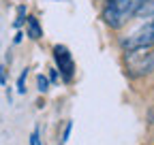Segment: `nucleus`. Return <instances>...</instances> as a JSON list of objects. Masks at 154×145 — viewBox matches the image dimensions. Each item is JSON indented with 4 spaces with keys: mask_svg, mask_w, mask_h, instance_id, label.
<instances>
[{
    "mask_svg": "<svg viewBox=\"0 0 154 145\" xmlns=\"http://www.w3.org/2000/svg\"><path fill=\"white\" fill-rule=\"evenodd\" d=\"M26 17H28V15H26V7L22 4V7L17 9V19L13 22V26H15V28H22V26L26 24Z\"/></svg>",
    "mask_w": 154,
    "mask_h": 145,
    "instance_id": "7",
    "label": "nucleus"
},
{
    "mask_svg": "<svg viewBox=\"0 0 154 145\" xmlns=\"http://www.w3.org/2000/svg\"><path fill=\"white\" fill-rule=\"evenodd\" d=\"M36 87H38V92H41V94H45L47 90H49V79L45 75H38L36 77Z\"/></svg>",
    "mask_w": 154,
    "mask_h": 145,
    "instance_id": "9",
    "label": "nucleus"
},
{
    "mask_svg": "<svg viewBox=\"0 0 154 145\" xmlns=\"http://www.w3.org/2000/svg\"><path fill=\"white\" fill-rule=\"evenodd\" d=\"M137 15L139 17H154V0H146L143 7H141V11Z\"/></svg>",
    "mask_w": 154,
    "mask_h": 145,
    "instance_id": "6",
    "label": "nucleus"
},
{
    "mask_svg": "<svg viewBox=\"0 0 154 145\" xmlns=\"http://www.w3.org/2000/svg\"><path fill=\"white\" fill-rule=\"evenodd\" d=\"M0 85H7V68L2 66V64H0Z\"/></svg>",
    "mask_w": 154,
    "mask_h": 145,
    "instance_id": "12",
    "label": "nucleus"
},
{
    "mask_svg": "<svg viewBox=\"0 0 154 145\" xmlns=\"http://www.w3.org/2000/svg\"><path fill=\"white\" fill-rule=\"evenodd\" d=\"M30 145H41V137H38V128H34V130H32V135H30Z\"/></svg>",
    "mask_w": 154,
    "mask_h": 145,
    "instance_id": "11",
    "label": "nucleus"
},
{
    "mask_svg": "<svg viewBox=\"0 0 154 145\" xmlns=\"http://www.w3.org/2000/svg\"><path fill=\"white\" fill-rule=\"evenodd\" d=\"M28 70H30V68H24V70H22V75H19V79H17V92H19V94H24V92H26V79H28Z\"/></svg>",
    "mask_w": 154,
    "mask_h": 145,
    "instance_id": "8",
    "label": "nucleus"
},
{
    "mask_svg": "<svg viewBox=\"0 0 154 145\" xmlns=\"http://www.w3.org/2000/svg\"><path fill=\"white\" fill-rule=\"evenodd\" d=\"M150 47H154V17L141 28H137L133 34H128L126 39H122L124 51H141V49H150Z\"/></svg>",
    "mask_w": 154,
    "mask_h": 145,
    "instance_id": "2",
    "label": "nucleus"
},
{
    "mask_svg": "<svg viewBox=\"0 0 154 145\" xmlns=\"http://www.w3.org/2000/svg\"><path fill=\"white\" fill-rule=\"evenodd\" d=\"M58 75H60V72H58V68H49V81H58Z\"/></svg>",
    "mask_w": 154,
    "mask_h": 145,
    "instance_id": "13",
    "label": "nucleus"
},
{
    "mask_svg": "<svg viewBox=\"0 0 154 145\" xmlns=\"http://www.w3.org/2000/svg\"><path fill=\"white\" fill-rule=\"evenodd\" d=\"M124 62H126V68H128V72H131L133 77L148 75V72L154 70V51H148V49L126 51Z\"/></svg>",
    "mask_w": 154,
    "mask_h": 145,
    "instance_id": "3",
    "label": "nucleus"
},
{
    "mask_svg": "<svg viewBox=\"0 0 154 145\" xmlns=\"http://www.w3.org/2000/svg\"><path fill=\"white\" fill-rule=\"evenodd\" d=\"M26 26H28V36H30V39L38 41L43 36V28H41V24H38V19H36L34 15H28L26 17Z\"/></svg>",
    "mask_w": 154,
    "mask_h": 145,
    "instance_id": "5",
    "label": "nucleus"
},
{
    "mask_svg": "<svg viewBox=\"0 0 154 145\" xmlns=\"http://www.w3.org/2000/svg\"><path fill=\"white\" fill-rule=\"evenodd\" d=\"M71 130H73V122H66V126H64V130H62V145L69 141V137H71Z\"/></svg>",
    "mask_w": 154,
    "mask_h": 145,
    "instance_id": "10",
    "label": "nucleus"
},
{
    "mask_svg": "<svg viewBox=\"0 0 154 145\" xmlns=\"http://www.w3.org/2000/svg\"><path fill=\"white\" fill-rule=\"evenodd\" d=\"M22 39H24V32L19 30V32L15 34V39H13V43H15V45H17V43H22Z\"/></svg>",
    "mask_w": 154,
    "mask_h": 145,
    "instance_id": "14",
    "label": "nucleus"
},
{
    "mask_svg": "<svg viewBox=\"0 0 154 145\" xmlns=\"http://www.w3.org/2000/svg\"><path fill=\"white\" fill-rule=\"evenodd\" d=\"M143 2L146 0H105L101 9V19L107 28L120 30L128 24V19H133L141 11Z\"/></svg>",
    "mask_w": 154,
    "mask_h": 145,
    "instance_id": "1",
    "label": "nucleus"
},
{
    "mask_svg": "<svg viewBox=\"0 0 154 145\" xmlns=\"http://www.w3.org/2000/svg\"><path fill=\"white\" fill-rule=\"evenodd\" d=\"M60 145H62V143H60Z\"/></svg>",
    "mask_w": 154,
    "mask_h": 145,
    "instance_id": "15",
    "label": "nucleus"
},
{
    "mask_svg": "<svg viewBox=\"0 0 154 145\" xmlns=\"http://www.w3.org/2000/svg\"><path fill=\"white\" fill-rule=\"evenodd\" d=\"M54 53V62H56V68L58 72L62 75L64 81H71L73 79V72H75V64H73V58H71V51L64 47V45H56L51 49Z\"/></svg>",
    "mask_w": 154,
    "mask_h": 145,
    "instance_id": "4",
    "label": "nucleus"
}]
</instances>
